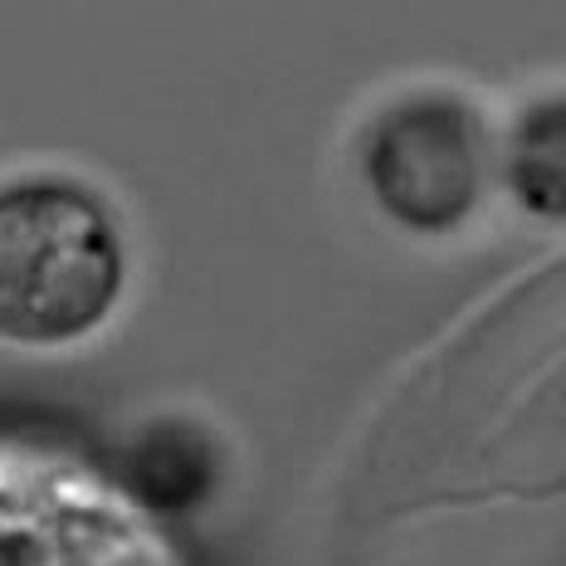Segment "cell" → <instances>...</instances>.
<instances>
[{"label": "cell", "instance_id": "obj_1", "mask_svg": "<svg viewBox=\"0 0 566 566\" xmlns=\"http://www.w3.org/2000/svg\"><path fill=\"white\" fill-rule=\"evenodd\" d=\"M127 250L88 186L30 176L0 191V342L20 352L78 347L113 317Z\"/></svg>", "mask_w": 566, "mask_h": 566}, {"label": "cell", "instance_id": "obj_2", "mask_svg": "<svg viewBox=\"0 0 566 566\" xmlns=\"http://www.w3.org/2000/svg\"><path fill=\"white\" fill-rule=\"evenodd\" d=\"M0 566H186L157 513L93 459L0 434Z\"/></svg>", "mask_w": 566, "mask_h": 566}]
</instances>
